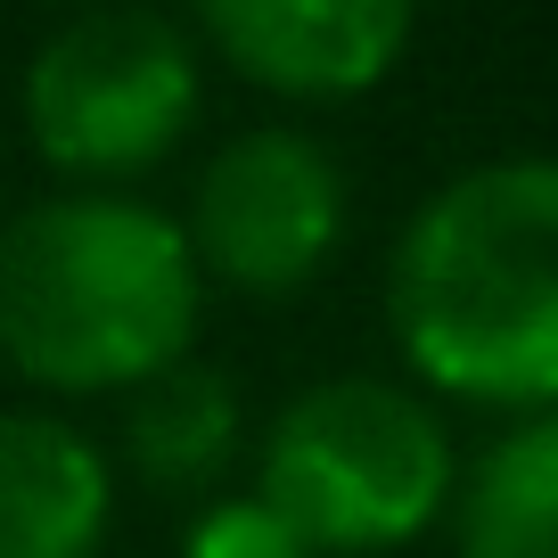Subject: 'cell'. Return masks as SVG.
<instances>
[{"mask_svg": "<svg viewBox=\"0 0 558 558\" xmlns=\"http://www.w3.org/2000/svg\"><path fill=\"white\" fill-rule=\"evenodd\" d=\"M386 320L427 395L558 411V157H493L418 197L386 255Z\"/></svg>", "mask_w": 558, "mask_h": 558, "instance_id": "cell-1", "label": "cell"}, {"mask_svg": "<svg viewBox=\"0 0 558 558\" xmlns=\"http://www.w3.org/2000/svg\"><path fill=\"white\" fill-rule=\"evenodd\" d=\"M206 279L181 214L66 190L0 230V353L50 395H132L190 362Z\"/></svg>", "mask_w": 558, "mask_h": 558, "instance_id": "cell-2", "label": "cell"}, {"mask_svg": "<svg viewBox=\"0 0 558 558\" xmlns=\"http://www.w3.org/2000/svg\"><path fill=\"white\" fill-rule=\"evenodd\" d=\"M460 460L452 427L418 386L369 378H313L279 402L255 460V501L304 534L313 558H369L402 550L452 509Z\"/></svg>", "mask_w": 558, "mask_h": 558, "instance_id": "cell-3", "label": "cell"}, {"mask_svg": "<svg viewBox=\"0 0 558 558\" xmlns=\"http://www.w3.org/2000/svg\"><path fill=\"white\" fill-rule=\"evenodd\" d=\"M25 140L83 190L132 181L181 148L206 99V50L165 9H83L25 58Z\"/></svg>", "mask_w": 558, "mask_h": 558, "instance_id": "cell-4", "label": "cell"}, {"mask_svg": "<svg viewBox=\"0 0 558 558\" xmlns=\"http://www.w3.org/2000/svg\"><path fill=\"white\" fill-rule=\"evenodd\" d=\"M345 214L353 190L329 140L296 123H246L197 165L181 239L197 279H222L239 296H296L345 246Z\"/></svg>", "mask_w": 558, "mask_h": 558, "instance_id": "cell-5", "label": "cell"}, {"mask_svg": "<svg viewBox=\"0 0 558 558\" xmlns=\"http://www.w3.org/2000/svg\"><path fill=\"white\" fill-rule=\"evenodd\" d=\"M197 50L279 99H362L402 66L418 17L402 0H206Z\"/></svg>", "mask_w": 558, "mask_h": 558, "instance_id": "cell-6", "label": "cell"}, {"mask_svg": "<svg viewBox=\"0 0 558 558\" xmlns=\"http://www.w3.org/2000/svg\"><path fill=\"white\" fill-rule=\"evenodd\" d=\"M116 518L107 452L50 411H0V558H99Z\"/></svg>", "mask_w": 558, "mask_h": 558, "instance_id": "cell-7", "label": "cell"}, {"mask_svg": "<svg viewBox=\"0 0 558 558\" xmlns=\"http://www.w3.org/2000/svg\"><path fill=\"white\" fill-rule=\"evenodd\" d=\"M452 558H558V411L509 418L452 485Z\"/></svg>", "mask_w": 558, "mask_h": 558, "instance_id": "cell-8", "label": "cell"}, {"mask_svg": "<svg viewBox=\"0 0 558 558\" xmlns=\"http://www.w3.org/2000/svg\"><path fill=\"white\" fill-rule=\"evenodd\" d=\"M239 386L206 362H173L148 386H132V411H123V460L140 469V485L157 493H197L230 469L239 452Z\"/></svg>", "mask_w": 558, "mask_h": 558, "instance_id": "cell-9", "label": "cell"}, {"mask_svg": "<svg viewBox=\"0 0 558 558\" xmlns=\"http://www.w3.org/2000/svg\"><path fill=\"white\" fill-rule=\"evenodd\" d=\"M181 558H313V550H304V534L279 518L271 501H255V493H222V501H206L190 518Z\"/></svg>", "mask_w": 558, "mask_h": 558, "instance_id": "cell-10", "label": "cell"}]
</instances>
